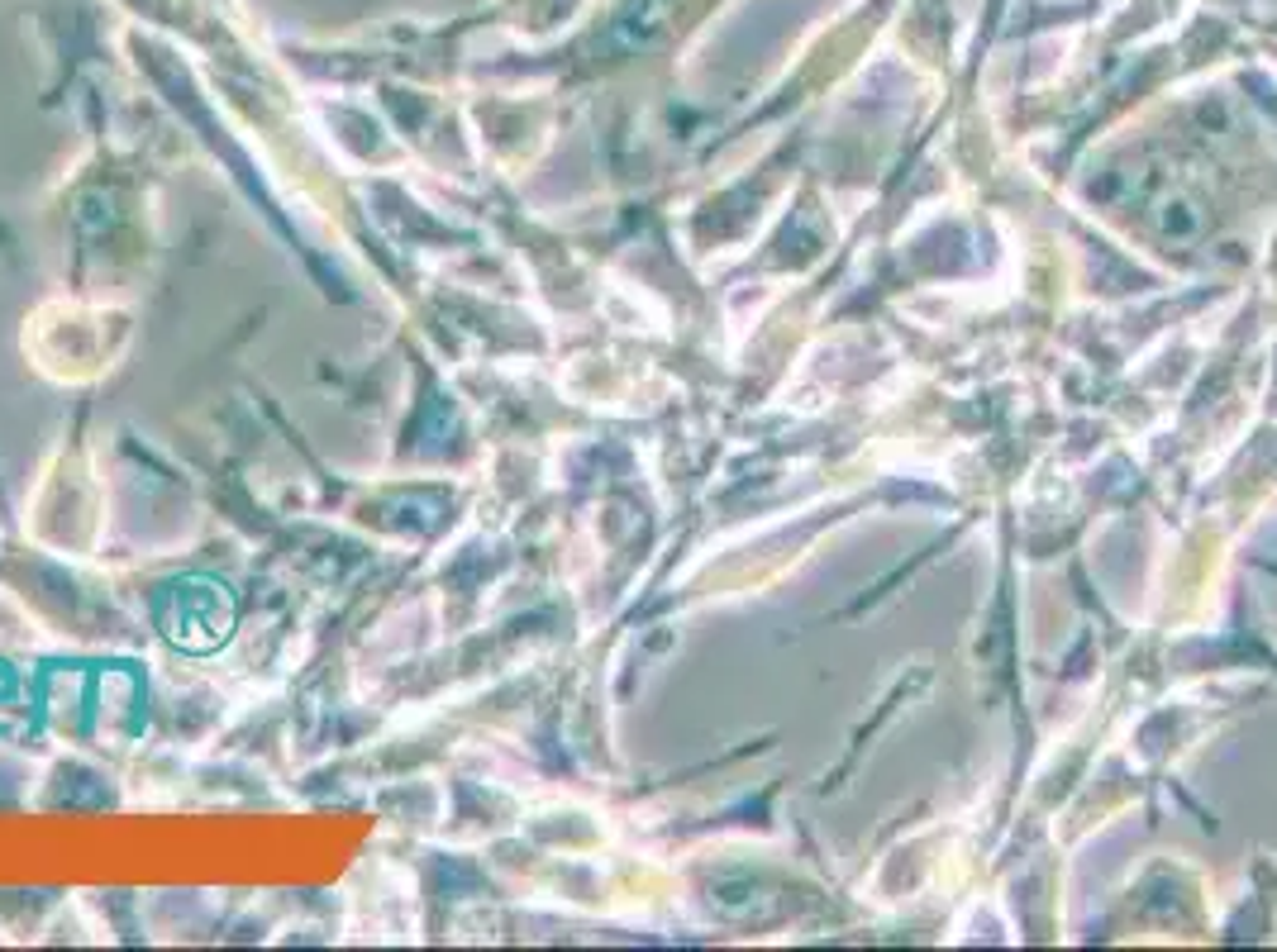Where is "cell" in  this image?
<instances>
[{"mask_svg": "<svg viewBox=\"0 0 1277 952\" xmlns=\"http://www.w3.org/2000/svg\"><path fill=\"white\" fill-rule=\"evenodd\" d=\"M1159 224L1168 233H1178V239H1187V233L1201 229V210L1187 196H1163L1159 200Z\"/></svg>", "mask_w": 1277, "mask_h": 952, "instance_id": "1", "label": "cell"}]
</instances>
